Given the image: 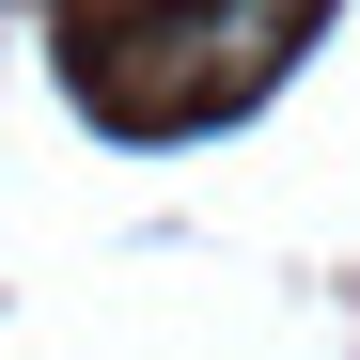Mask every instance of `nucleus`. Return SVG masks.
<instances>
[{"label": "nucleus", "mask_w": 360, "mask_h": 360, "mask_svg": "<svg viewBox=\"0 0 360 360\" xmlns=\"http://www.w3.org/2000/svg\"><path fill=\"white\" fill-rule=\"evenodd\" d=\"M79 16H110V32H126V16H172V0H79Z\"/></svg>", "instance_id": "obj_1"}]
</instances>
